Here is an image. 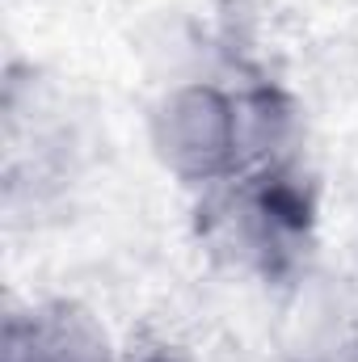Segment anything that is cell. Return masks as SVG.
<instances>
[{
  "label": "cell",
  "mask_w": 358,
  "mask_h": 362,
  "mask_svg": "<svg viewBox=\"0 0 358 362\" xmlns=\"http://www.w3.org/2000/svg\"><path fill=\"white\" fill-rule=\"evenodd\" d=\"M202 240L241 274L287 282L312 249V194L304 173H241L202 194Z\"/></svg>",
  "instance_id": "obj_1"
},
{
  "label": "cell",
  "mask_w": 358,
  "mask_h": 362,
  "mask_svg": "<svg viewBox=\"0 0 358 362\" xmlns=\"http://www.w3.org/2000/svg\"><path fill=\"white\" fill-rule=\"evenodd\" d=\"M156 165L194 189H215L241 177V105L215 81H181L156 97L148 114Z\"/></svg>",
  "instance_id": "obj_2"
},
{
  "label": "cell",
  "mask_w": 358,
  "mask_h": 362,
  "mask_svg": "<svg viewBox=\"0 0 358 362\" xmlns=\"http://www.w3.org/2000/svg\"><path fill=\"white\" fill-rule=\"evenodd\" d=\"M4 362H118L114 337L81 299H42L8 316Z\"/></svg>",
  "instance_id": "obj_3"
},
{
  "label": "cell",
  "mask_w": 358,
  "mask_h": 362,
  "mask_svg": "<svg viewBox=\"0 0 358 362\" xmlns=\"http://www.w3.org/2000/svg\"><path fill=\"white\" fill-rule=\"evenodd\" d=\"M241 105V173H304V114L278 85H249Z\"/></svg>",
  "instance_id": "obj_4"
},
{
  "label": "cell",
  "mask_w": 358,
  "mask_h": 362,
  "mask_svg": "<svg viewBox=\"0 0 358 362\" xmlns=\"http://www.w3.org/2000/svg\"><path fill=\"white\" fill-rule=\"evenodd\" d=\"M304 362H358V329H346L342 337H329V341L312 346V354Z\"/></svg>",
  "instance_id": "obj_5"
},
{
  "label": "cell",
  "mask_w": 358,
  "mask_h": 362,
  "mask_svg": "<svg viewBox=\"0 0 358 362\" xmlns=\"http://www.w3.org/2000/svg\"><path fill=\"white\" fill-rule=\"evenodd\" d=\"M139 362H181V358H173V354H144Z\"/></svg>",
  "instance_id": "obj_6"
}]
</instances>
